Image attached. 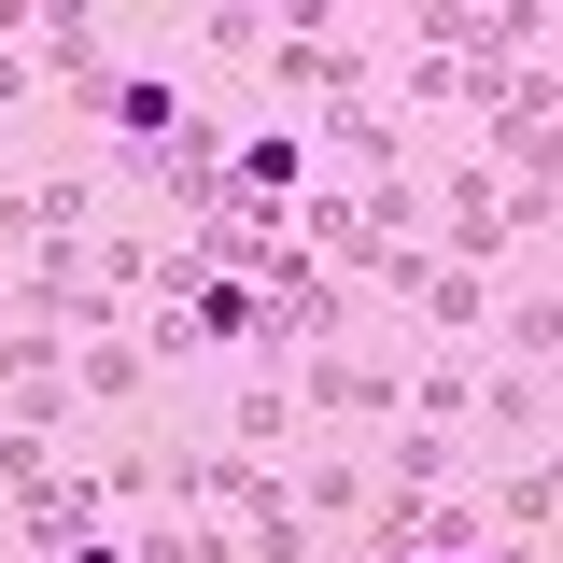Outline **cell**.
Wrapping results in <instances>:
<instances>
[{
  "mask_svg": "<svg viewBox=\"0 0 563 563\" xmlns=\"http://www.w3.org/2000/svg\"><path fill=\"white\" fill-rule=\"evenodd\" d=\"M282 99H310V113H339V99H380V14L352 29V14H268V57H254Z\"/></svg>",
  "mask_w": 563,
  "mask_h": 563,
  "instance_id": "obj_1",
  "label": "cell"
},
{
  "mask_svg": "<svg viewBox=\"0 0 563 563\" xmlns=\"http://www.w3.org/2000/svg\"><path fill=\"white\" fill-rule=\"evenodd\" d=\"M282 395L324 409V422H380V437H395V366H380V352H296Z\"/></svg>",
  "mask_w": 563,
  "mask_h": 563,
  "instance_id": "obj_2",
  "label": "cell"
},
{
  "mask_svg": "<svg viewBox=\"0 0 563 563\" xmlns=\"http://www.w3.org/2000/svg\"><path fill=\"white\" fill-rule=\"evenodd\" d=\"M141 395H155L141 339H70V409H141Z\"/></svg>",
  "mask_w": 563,
  "mask_h": 563,
  "instance_id": "obj_3",
  "label": "cell"
},
{
  "mask_svg": "<svg viewBox=\"0 0 563 563\" xmlns=\"http://www.w3.org/2000/svg\"><path fill=\"white\" fill-rule=\"evenodd\" d=\"M451 465H465V437H437V422H395V451L366 465V493H451Z\"/></svg>",
  "mask_w": 563,
  "mask_h": 563,
  "instance_id": "obj_4",
  "label": "cell"
},
{
  "mask_svg": "<svg viewBox=\"0 0 563 563\" xmlns=\"http://www.w3.org/2000/svg\"><path fill=\"white\" fill-rule=\"evenodd\" d=\"M282 493H296V521H310V536H324V521L352 536V521H366V451H324V465H296Z\"/></svg>",
  "mask_w": 563,
  "mask_h": 563,
  "instance_id": "obj_5",
  "label": "cell"
},
{
  "mask_svg": "<svg viewBox=\"0 0 563 563\" xmlns=\"http://www.w3.org/2000/svg\"><path fill=\"white\" fill-rule=\"evenodd\" d=\"M282 422H296V395H282V366H254V395L225 409V437H211V451H240V465H282Z\"/></svg>",
  "mask_w": 563,
  "mask_h": 563,
  "instance_id": "obj_6",
  "label": "cell"
},
{
  "mask_svg": "<svg viewBox=\"0 0 563 563\" xmlns=\"http://www.w3.org/2000/svg\"><path fill=\"white\" fill-rule=\"evenodd\" d=\"M57 563H128V536H85V550H57Z\"/></svg>",
  "mask_w": 563,
  "mask_h": 563,
  "instance_id": "obj_7",
  "label": "cell"
}]
</instances>
